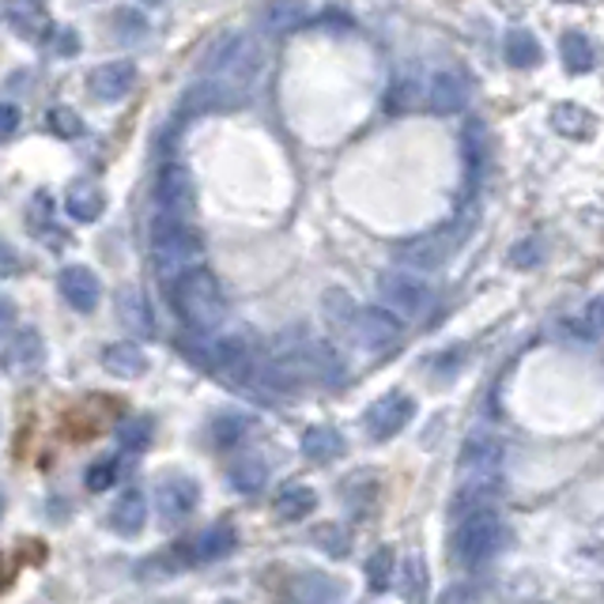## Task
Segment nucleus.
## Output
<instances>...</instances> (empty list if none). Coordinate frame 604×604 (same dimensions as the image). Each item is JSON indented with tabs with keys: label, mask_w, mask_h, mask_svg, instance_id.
<instances>
[{
	"label": "nucleus",
	"mask_w": 604,
	"mask_h": 604,
	"mask_svg": "<svg viewBox=\"0 0 604 604\" xmlns=\"http://www.w3.org/2000/svg\"><path fill=\"white\" fill-rule=\"evenodd\" d=\"M510 261L514 265H533V261H541V246H536V239H526L521 246H514Z\"/></svg>",
	"instance_id": "37998d69"
},
{
	"label": "nucleus",
	"mask_w": 604,
	"mask_h": 604,
	"mask_svg": "<svg viewBox=\"0 0 604 604\" xmlns=\"http://www.w3.org/2000/svg\"><path fill=\"white\" fill-rule=\"evenodd\" d=\"M64 212H69L76 224H95L106 212V193L95 182H87V178H76V182L64 190Z\"/></svg>",
	"instance_id": "dca6fc26"
},
{
	"label": "nucleus",
	"mask_w": 604,
	"mask_h": 604,
	"mask_svg": "<svg viewBox=\"0 0 604 604\" xmlns=\"http://www.w3.org/2000/svg\"><path fill=\"white\" fill-rule=\"evenodd\" d=\"M118 443L125 446L129 454H141L144 446L152 443V420H144V415H136V420H125L118 431Z\"/></svg>",
	"instance_id": "f704fd0d"
},
{
	"label": "nucleus",
	"mask_w": 604,
	"mask_h": 604,
	"mask_svg": "<svg viewBox=\"0 0 604 604\" xmlns=\"http://www.w3.org/2000/svg\"><path fill=\"white\" fill-rule=\"evenodd\" d=\"M314 506H317V495L306 484H283L273 499V510L280 521H302L306 514H314Z\"/></svg>",
	"instance_id": "b1692460"
},
{
	"label": "nucleus",
	"mask_w": 604,
	"mask_h": 604,
	"mask_svg": "<svg viewBox=\"0 0 604 604\" xmlns=\"http://www.w3.org/2000/svg\"><path fill=\"white\" fill-rule=\"evenodd\" d=\"M503 457H506L503 443L495 435H487V431H480V435L464 438V446H461V480L499 476Z\"/></svg>",
	"instance_id": "ddd939ff"
},
{
	"label": "nucleus",
	"mask_w": 604,
	"mask_h": 604,
	"mask_svg": "<svg viewBox=\"0 0 604 604\" xmlns=\"http://www.w3.org/2000/svg\"><path fill=\"white\" fill-rule=\"evenodd\" d=\"M559 57L570 72H590L593 64H597V50H593V43L582 31H567V35L559 38Z\"/></svg>",
	"instance_id": "a878e982"
},
{
	"label": "nucleus",
	"mask_w": 604,
	"mask_h": 604,
	"mask_svg": "<svg viewBox=\"0 0 604 604\" xmlns=\"http://www.w3.org/2000/svg\"><path fill=\"white\" fill-rule=\"evenodd\" d=\"M61 295L72 310L92 314V310L99 306V295H102L99 276H95L92 268H84V265H69L61 273Z\"/></svg>",
	"instance_id": "2eb2a0df"
},
{
	"label": "nucleus",
	"mask_w": 604,
	"mask_h": 604,
	"mask_svg": "<svg viewBox=\"0 0 604 604\" xmlns=\"http://www.w3.org/2000/svg\"><path fill=\"white\" fill-rule=\"evenodd\" d=\"M27 227H31V234H38V239H50V246H61L64 234L53 227V219H50V201H46V197H35V201H31V219H27Z\"/></svg>",
	"instance_id": "473e14b6"
},
{
	"label": "nucleus",
	"mask_w": 604,
	"mask_h": 604,
	"mask_svg": "<svg viewBox=\"0 0 604 604\" xmlns=\"http://www.w3.org/2000/svg\"><path fill=\"white\" fill-rule=\"evenodd\" d=\"M121 322L129 325V333H136V337H155V317H152V306L144 302V295H136V291H129V295H121Z\"/></svg>",
	"instance_id": "cd10ccee"
},
{
	"label": "nucleus",
	"mask_w": 604,
	"mask_h": 604,
	"mask_svg": "<svg viewBox=\"0 0 604 604\" xmlns=\"http://www.w3.org/2000/svg\"><path fill=\"white\" fill-rule=\"evenodd\" d=\"M144 4H148V8H155V4H162V0H144Z\"/></svg>",
	"instance_id": "09e8293b"
},
{
	"label": "nucleus",
	"mask_w": 604,
	"mask_h": 604,
	"mask_svg": "<svg viewBox=\"0 0 604 604\" xmlns=\"http://www.w3.org/2000/svg\"><path fill=\"white\" fill-rule=\"evenodd\" d=\"M378 299L386 310H394L397 317H423L435 299V291L427 288V280L412 273V268H394V273L378 276Z\"/></svg>",
	"instance_id": "39448f33"
},
{
	"label": "nucleus",
	"mask_w": 604,
	"mask_h": 604,
	"mask_svg": "<svg viewBox=\"0 0 604 604\" xmlns=\"http://www.w3.org/2000/svg\"><path fill=\"white\" fill-rule=\"evenodd\" d=\"M0 514H4V492H0Z\"/></svg>",
	"instance_id": "8fccbe9b"
},
{
	"label": "nucleus",
	"mask_w": 604,
	"mask_h": 604,
	"mask_svg": "<svg viewBox=\"0 0 604 604\" xmlns=\"http://www.w3.org/2000/svg\"><path fill=\"white\" fill-rule=\"evenodd\" d=\"M265 69V53H261L257 38L250 35H227L216 46V53L208 57V80L219 87L224 106H234L246 99V92L253 87V80Z\"/></svg>",
	"instance_id": "f257e3e1"
},
{
	"label": "nucleus",
	"mask_w": 604,
	"mask_h": 604,
	"mask_svg": "<svg viewBox=\"0 0 604 604\" xmlns=\"http://www.w3.org/2000/svg\"><path fill=\"white\" fill-rule=\"evenodd\" d=\"M585 325H590V333H604V295L590 299V306H585Z\"/></svg>",
	"instance_id": "a18cd8bd"
},
{
	"label": "nucleus",
	"mask_w": 604,
	"mask_h": 604,
	"mask_svg": "<svg viewBox=\"0 0 604 604\" xmlns=\"http://www.w3.org/2000/svg\"><path fill=\"white\" fill-rule=\"evenodd\" d=\"M310 20V4L306 0H268L265 12H261V27L268 35H291L302 23Z\"/></svg>",
	"instance_id": "a211bd4d"
},
{
	"label": "nucleus",
	"mask_w": 604,
	"mask_h": 604,
	"mask_svg": "<svg viewBox=\"0 0 604 604\" xmlns=\"http://www.w3.org/2000/svg\"><path fill=\"white\" fill-rule=\"evenodd\" d=\"M23 268V257L15 253L8 242H0V280H8V276H15Z\"/></svg>",
	"instance_id": "a19ab883"
},
{
	"label": "nucleus",
	"mask_w": 604,
	"mask_h": 604,
	"mask_svg": "<svg viewBox=\"0 0 604 604\" xmlns=\"http://www.w3.org/2000/svg\"><path fill=\"white\" fill-rule=\"evenodd\" d=\"M415 415V401L408 394H386L382 401H374L366 408V435L378 438V443H386V438L401 435V431L412 423Z\"/></svg>",
	"instance_id": "9d476101"
},
{
	"label": "nucleus",
	"mask_w": 604,
	"mask_h": 604,
	"mask_svg": "<svg viewBox=\"0 0 604 604\" xmlns=\"http://www.w3.org/2000/svg\"><path fill=\"white\" fill-rule=\"evenodd\" d=\"M118 457H102V461H95L92 469H87V487L92 492H106V487L118 484Z\"/></svg>",
	"instance_id": "e433bc0d"
},
{
	"label": "nucleus",
	"mask_w": 604,
	"mask_h": 604,
	"mask_svg": "<svg viewBox=\"0 0 604 604\" xmlns=\"http://www.w3.org/2000/svg\"><path fill=\"white\" fill-rule=\"evenodd\" d=\"M136 84V64L133 61H106L87 76V92L95 102H121Z\"/></svg>",
	"instance_id": "4468645a"
},
{
	"label": "nucleus",
	"mask_w": 604,
	"mask_h": 604,
	"mask_svg": "<svg viewBox=\"0 0 604 604\" xmlns=\"http://www.w3.org/2000/svg\"><path fill=\"white\" fill-rule=\"evenodd\" d=\"M302 454L317 464L337 461V457L345 454V435H340L333 423H317V427H310L306 435H302Z\"/></svg>",
	"instance_id": "5701e85b"
},
{
	"label": "nucleus",
	"mask_w": 604,
	"mask_h": 604,
	"mask_svg": "<svg viewBox=\"0 0 604 604\" xmlns=\"http://www.w3.org/2000/svg\"><path fill=\"white\" fill-rule=\"evenodd\" d=\"M170 295H174V310L182 314V322L190 325L193 333L219 329V322L227 317L224 288H219V280L204 265L178 276V280L170 283Z\"/></svg>",
	"instance_id": "7ed1b4c3"
},
{
	"label": "nucleus",
	"mask_w": 604,
	"mask_h": 604,
	"mask_svg": "<svg viewBox=\"0 0 604 604\" xmlns=\"http://www.w3.org/2000/svg\"><path fill=\"white\" fill-rule=\"evenodd\" d=\"M234 544H239V536H234L231 526H212L204 529L197 541H185V552H190V563H212L231 555Z\"/></svg>",
	"instance_id": "6ab92c4d"
},
{
	"label": "nucleus",
	"mask_w": 604,
	"mask_h": 604,
	"mask_svg": "<svg viewBox=\"0 0 604 604\" xmlns=\"http://www.w3.org/2000/svg\"><path fill=\"white\" fill-rule=\"evenodd\" d=\"M8 20H12L23 35H38V27H46V12L35 0H12V4H8Z\"/></svg>",
	"instance_id": "2f4dec72"
},
{
	"label": "nucleus",
	"mask_w": 604,
	"mask_h": 604,
	"mask_svg": "<svg viewBox=\"0 0 604 604\" xmlns=\"http://www.w3.org/2000/svg\"><path fill=\"white\" fill-rule=\"evenodd\" d=\"M394 567H397L394 548H378L371 559H366V585H371L374 593L389 590V582H394Z\"/></svg>",
	"instance_id": "7c9ffc66"
},
{
	"label": "nucleus",
	"mask_w": 604,
	"mask_h": 604,
	"mask_svg": "<svg viewBox=\"0 0 604 604\" xmlns=\"http://www.w3.org/2000/svg\"><path fill=\"white\" fill-rule=\"evenodd\" d=\"M242 435H246V415H239V412H224L212 423V438H216V446H224V450L239 446Z\"/></svg>",
	"instance_id": "72a5a7b5"
},
{
	"label": "nucleus",
	"mask_w": 604,
	"mask_h": 604,
	"mask_svg": "<svg viewBox=\"0 0 604 604\" xmlns=\"http://www.w3.org/2000/svg\"><path fill=\"white\" fill-rule=\"evenodd\" d=\"M352 337L363 348H371V352H386V348H394L401 340V317L386 306H366L359 310Z\"/></svg>",
	"instance_id": "f8f14e48"
},
{
	"label": "nucleus",
	"mask_w": 604,
	"mask_h": 604,
	"mask_svg": "<svg viewBox=\"0 0 604 604\" xmlns=\"http://www.w3.org/2000/svg\"><path fill=\"white\" fill-rule=\"evenodd\" d=\"M461 355H464V348H450V352H446V355H438L435 363H446V374H454L457 366H461V363H457V359H461Z\"/></svg>",
	"instance_id": "de8ad7c7"
},
{
	"label": "nucleus",
	"mask_w": 604,
	"mask_h": 604,
	"mask_svg": "<svg viewBox=\"0 0 604 604\" xmlns=\"http://www.w3.org/2000/svg\"><path fill=\"white\" fill-rule=\"evenodd\" d=\"M102 366L113 374V378H141L148 371V355H144L141 345L133 340H118L102 352Z\"/></svg>",
	"instance_id": "aec40b11"
},
{
	"label": "nucleus",
	"mask_w": 604,
	"mask_h": 604,
	"mask_svg": "<svg viewBox=\"0 0 604 604\" xmlns=\"http://www.w3.org/2000/svg\"><path fill=\"white\" fill-rule=\"evenodd\" d=\"M291 593H295L299 601H337L340 593H345V585L329 582L325 575H299L295 582H291Z\"/></svg>",
	"instance_id": "c85d7f7f"
},
{
	"label": "nucleus",
	"mask_w": 604,
	"mask_h": 604,
	"mask_svg": "<svg viewBox=\"0 0 604 604\" xmlns=\"http://www.w3.org/2000/svg\"><path fill=\"white\" fill-rule=\"evenodd\" d=\"M152 265H155V276L167 283H174L182 273L204 265V242L190 227V219H174V216H167V212H155Z\"/></svg>",
	"instance_id": "f03ea898"
},
{
	"label": "nucleus",
	"mask_w": 604,
	"mask_h": 604,
	"mask_svg": "<svg viewBox=\"0 0 604 604\" xmlns=\"http://www.w3.org/2000/svg\"><path fill=\"white\" fill-rule=\"evenodd\" d=\"M201 503V487L197 480L190 476H170L155 487V514H159L162 529H178L190 521V514L197 510Z\"/></svg>",
	"instance_id": "423d86ee"
},
{
	"label": "nucleus",
	"mask_w": 604,
	"mask_h": 604,
	"mask_svg": "<svg viewBox=\"0 0 604 604\" xmlns=\"http://www.w3.org/2000/svg\"><path fill=\"white\" fill-rule=\"evenodd\" d=\"M50 129L61 141H76L80 133H84V121H80L76 110H69V106H53L50 110Z\"/></svg>",
	"instance_id": "c9c22d12"
},
{
	"label": "nucleus",
	"mask_w": 604,
	"mask_h": 604,
	"mask_svg": "<svg viewBox=\"0 0 604 604\" xmlns=\"http://www.w3.org/2000/svg\"><path fill=\"white\" fill-rule=\"evenodd\" d=\"M314 541L322 544L329 555H345L348 552V533L340 526H322V529H314Z\"/></svg>",
	"instance_id": "4c0bfd02"
},
{
	"label": "nucleus",
	"mask_w": 604,
	"mask_h": 604,
	"mask_svg": "<svg viewBox=\"0 0 604 604\" xmlns=\"http://www.w3.org/2000/svg\"><path fill=\"white\" fill-rule=\"evenodd\" d=\"M345 499L352 503L355 510H363V506L374 499V484H366V476L348 480V487H345Z\"/></svg>",
	"instance_id": "58836bf2"
},
{
	"label": "nucleus",
	"mask_w": 604,
	"mask_h": 604,
	"mask_svg": "<svg viewBox=\"0 0 604 604\" xmlns=\"http://www.w3.org/2000/svg\"><path fill=\"white\" fill-rule=\"evenodd\" d=\"M503 53H506V61L518 64V69L541 64V43H536L533 31H526V27H514L510 35L503 38Z\"/></svg>",
	"instance_id": "bb28decb"
},
{
	"label": "nucleus",
	"mask_w": 604,
	"mask_h": 604,
	"mask_svg": "<svg viewBox=\"0 0 604 604\" xmlns=\"http://www.w3.org/2000/svg\"><path fill=\"white\" fill-rule=\"evenodd\" d=\"M144 526H148V499H144V492L129 487V492L110 506V529L121 536H136Z\"/></svg>",
	"instance_id": "f3484780"
},
{
	"label": "nucleus",
	"mask_w": 604,
	"mask_h": 604,
	"mask_svg": "<svg viewBox=\"0 0 604 604\" xmlns=\"http://www.w3.org/2000/svg\"><path fill=\"white\" fill-rule=\"evenodd\" d=\"M427 95H431V110L435 113H457L469 102V84H464L457 72H438V76L431 80Z\"/></svg>",
	"instance_id": "412c9836"
},
{
	"label": "nucleus",
	"mask_w": 604,
	"mask_h": 604,
	"mask_svg": "<svg viewBox=\"0 0 604 604\" xmlns=\"http://www.w3.org/2000/svg\"><path fill=\"white\" fill-rule=\"evenodd\" d=\"M118 27H121V38H129V35L141 38L144 31H148V23H144L136 12H118Z\"/></svg>",
	"instance_id": "79ce46f5"
},
{
	"label": "nucleus",
	"mask_w": 604,
	"mask_h": 604,
	"mask_svg": "<svg viewBox=\"0 0 604 604\" xmlns=\"http://www.w3.org/2000/svg\"><path fill=\"white\" fill-rule=\"evenodd\" d=\"M43 363H46V340L38 329H15L12 337H8L4 352H0V371L15 374V378L35 374Z\"/></svg>",
	"instance_id": "9b49d317"
},
{
	"label": "nucleus",
	"mask_w": 604,
	"mask_h": 604,
	"mask_svg": "<svg viewBox=\"0 0 604 604\" xmlns=\"http://www.w3.org/2000/svg\"><path fill=\"white\" fill-rule=\"evenodd\" d=\"M227 476H231V484L239 487L242 495H253V492H261V487H265L268 464H265V457H261V454H239L231 461V469H227Z\"/></svg>",
	"instance_id": "393cba45"
},
{
	"label": "nucleus",
	"mask_w": 604,
	"mask_h": 604,
	"mask_svg": "<svg viewBox=\"0 0 604 604\" xmlns=\"http://www.w3.org/2000/svg\"><path fill=\"white\" fill-rule=\"evenodd\" d=\"M12 322H15V306H12V299H0V337H4V333L12 329Z\"/></svg>",
	"instance_id": "49530a36"
},
{
	"label": "nucleus",
	"mask_w": 604,
	"mask_h": 604,
	"mask_svg": "<svg viewBox=\"0 0 604 604\" xmlns=\"http://www.w3.org/2000/svg\"><path fill=\"white\" fill-rule=\"evenodd\" d=\"M322 317H325V325H329L333 333H345V337H352V333H355L359 306H355V299L348 295V291L329 288V291L322 295Z\"/></svg>",
	"instance_id": "4be33fe9"
},
{
	"label": "nucleus",
	"mask_w": 604,
	"mask_h": 604,
	"mask_svg": "<svg viewBox=\"0 0 604 604\" xmlns=\"http://www.w3.org/2000/svg\"><path fill=\"white\" fill-rule=\"evenodd\" d=\"M503 544V526H499V514L492 506H480V510H469L461 518L454 533V552L464 567H476V563L492 559Z\"/></svg>",
	"instance_id": "20e7f679"
},
{
	"label": "nucleus",
	"mask_w": 604,
	"mask_h": 604,
	"mask_svg": "<svg viewBox=\"0 0 604 604\" xmlns=\"http://www.w3.org/2000/svg\"><path fill=\"white\" fill-rule=\"evenodd\" d=\"M15 129H20V106L0 102V141H8V136H15Z\"/></svg>",
	"instance_id": "ea45409f"
},
{
	"label": "nucleus",
	"mask_w": 604,
	"mask_h": 604,
	"mask_svg": "<svg viewBox=\"0 0 604 604\" xmlns=\"http://www.w3.org/2000/svg\"><path fill=\"white\" fill-rule=\"evenodd\" d=\"M457 250L454 234L450 231H427V234H415V239L401 242L394 250L397 265L401 268H412V273H431V268L446 265V257Z\"/></svg>",
	"instance_id": "6e6552de"
},
{
	"label": "nucleus",
	"mask_w": 604,
	"mask_h": 604,
	"mask_svg": "<svg viewBox=\"0 0 604 604\" xmlns=\"http://www.w3.org/2000/svg\"><path fill=\"white\" fill-rule=\"evenodd\" d=\"M204 359H208L219 374H227V378H234V382H246L261 366L257 348H253V340L246 333H227V337H219L216 345L204 352Z\"/></svg>",
	"instance_id": "0eeeda50"
},
{
	"label": "nucleus",
	"mask_w": 604,
	"mask_h": 604,
	"mask_svg": "<svg viewBox=\"0 0 604 604\" xmlns=\"http://www.w3.org/2000/svg\"><path fill=\"white\" fill-rule=\"evenodd\" d=\"M53 50L57 53H80V38H76V31H53Z\"/></svg>",
	"instance_id": "c03bdc74"
},
{
	"label": "nucleus",
	"mask_w": 604,
	"mask_h": 604,
	"mask_svg": "<svg viewBox=\"0 0 604 604\" xmlns=\"http://www.w3.org/2000/svg\"><path fill=\"white\" fill-rule=\"evenodd\" d=\"M155 197H159V212H167V216H174V219H190L193 212H197V185H193L190 167L170 162L159 174Z\"/></svg>",
	"instance_id": "1a4fd4ad"
},
{
	"label": "nucleus",
	"mask_w": 604,
	"mask_h": 604,
	"mask_svg": "<svg viewBox=\"0 0 604 604\" xmlns=\"http://www.w3.org/2000/svg\"><path fill=\"white\" fill-rule=\"evenodd\" d=\"M552 125L559 129L563 136H575V141H585V136L593 133V118L582 110V106H555Z\"/></svg>",
	"instance_id": "c756f323"
}]
</instances>
